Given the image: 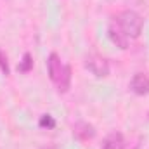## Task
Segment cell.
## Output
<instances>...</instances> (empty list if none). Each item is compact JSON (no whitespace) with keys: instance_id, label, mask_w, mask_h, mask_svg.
<instances>
[{"instance_id":"6da1fadb","label":"cell","mask_w":149,"mask_h":149,"mask_svg":"<svg viewBox=\"0 0 149 149\" xmlns=\"http://www.w3.org/2000/svg\"><path fill=\"white\" fill-rule=\"evenodd\" d=\"M47 70H49V76L52 80V83L57 87L59 92H68L70 85H71V68L68 64H63L61 57L57 54H50L47 59Z\"/></svg>"},{"instance_id":"7a4b0ae2","label":"cell","mask_w":149,"mask_h":149,"mask_svg":"<svg viewBox=\"0 0 149 149\" xmlns=\"http://www.w3.org/2000/svg\"><path fill=\"white\" fill-rule=\"evenodd\" d=\"M114 24L127 38H139L142 33L144 21L135 10H123L114 17Z\"/></svg>"},{"instance_id":"3957f363","label":"cell","mask_w":149,"mask_h":149,"mask_svg":"<svg viewBox=\"0 0 149 149\" xmlns=\"http://www.w3.org/2000/svg\"><path fill=\"white\" fill-rule=\"evenodd\" d=\"M85 68L92 74H95L97 78H104L109 74V63L106 57L99 56V54H88L85 56Z\"/></svg>"},{"instance_id":"277c9868","label":"cell","mask_w":149,"mask_h":149,"mask_svg":"<svg viewBox=\"0 0 149 149\" xmlns=\"http://www.w3.org/2000/svg\"><path fill=\"white\" fill-rule=\"evenodd\" d=\"M73 137L80 142L90 141L95 137V127L87 121H76L73 125Z\"/></svg>"},{"instance_id":"5b68a950","label":"cell","mask_w":149,"mask_h":149,"mask_svg":"<svg viewBox=\"0 0 149 149\" xmlns=\"http://www.w3.org/2000/svg\"><path fill=\"white\" fill-rule=\"evenodd\" d=\"M130 90L137 95H148L149 94V76L144 73H135L130 80Z\"/></svg>"},{"instance_id":"8992f818","label":"cell","mask_w":149,"mask_h":149,"mask_svg":"<svg viewBox=\"0 0 149 149\" xmlns=\"http://www.w3.org/2000/svg\"><path fill=\"white\" fill-rule=\"evenodd\" d=\"M108 35H109V40H111V42L116 45V47H118V49L125 50V49L128 47V38L125 37V35H123L118 28H116V24H111V26H109Z\"/></svg>"},{"instance_id":"52a82bcc","label":"cell","mask_w":149,"mask_h":149,"mask_svg":"<svg viewBox=\"0 0 149 149\" xmlns=\"http://www.w3.org/2000/svg\"><path fill=\"white\" fill-rule=\"evenodd\" d=\"M125 148V139L120 132H113L104 139V144L101 149H123Z\"/></svg>"},{"instance_id":"ba28073f","label":"cell","mask_w":149,"mask_h":149,"mask_svg":"<svg viewBox=\"0 0 149 149\" xmlns=\"http://www.w3.org/2000/svg\"><path fill=\"white\" fill-rule=\"evenodd\" d=\"M17 70H19L21 73H30V71L33 70V56H31L30 52H26V54L23 56V61H19Z\"/></svg>"},{"instance_id":"9c48e42d","label":"cell","mask_w":149,"mask_h":149,"mask_svg":"<svg viewBox=\"0 0 149 149\" xmlns=\"http://www.w3.org/2000/svg\"><path fill=\"white\" fill-rule=\"evenodd\" d=\"M38 125H40L42 128H54V127H56V120H54V116H50V114H42L40 120H38Z\"/></svg>"},{"instance_id":"30bf717a","label":"cell","mask_w":149,"mask_h":149,"mask_svg":"<svg viewBox=\"0 0 149 149\" xmlns=\"http://www.w3.org/2000/svg\"><path fill=\"white\" fill-rule=\"evenodd\" d=\"M0 71H2V74H5V76H9V74H10L9 61H7V56H5V52H3V50H0Z\"/></svg>"}]
</instances>
